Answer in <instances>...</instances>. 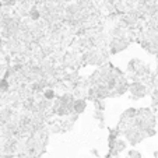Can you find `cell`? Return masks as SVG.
I'll list each match as a JSON object with an SVG mask.
<instances>
[{
  "instance_id": "cell-1",
  "label": "cell",
  "mask_w": 158,
  "mask_h": 158,
  "mask_svg": "<svg viewBox=\"0 0 158 158\" xmlns=\"http://www.w3.org/2000/svg\"><path fill=\"white\" fill-rule=\"evenodd\" d=\"M73 105H74L73 97L64 94V95L60 97V98L57 99V102L55 104V112H56L59 116L70 115V112H73Z\"/></svg>"
},
{
  "instance_id": "cell-2",
  "label": "cell",
  "mask_w": 158,
  "mask_h": 158,
  "mask_svg": "<svg viewBox=\"0 0 158 158\" xmlns=\"http://www.w3.org/2000/svg\"><path fill=\"white\" fill-rule=\"evenodd\" d=\"M129 42L125 41L123 38H120V36H118V38H115L114 41H112V44H110V51L114 52V53H118V52L120 51H125L126 48H127Z\"/></svg>"
},
{
  "instance_id": "cell-3",
  "label": "cell",
  "mask_w": 158,
  "mask_h": 158,
  "mask_svg": "<svg viewBox=\"0 0 158 158\" xmlns=\"http://www.w3.org/2000/svg\"><path fill=\"white\" fill-rule=\"evenodd\" d=\"M130 91H131V94H133V97L134 98H141V97H144L147 94V89H146V87L143 85L141 83H134V85L130 88Z\"/></svg>"
},
{
  "instance_id": "cell-4",
  "label": "cell",
  "mask_w": 158,
  "mask_h": 158,
  "mask_svg": "<svg viewBox=\"0 0 158 158\" xmlns=\"http://www.w3.org/2000/svg\"><path fill=\"white\" fill-rule=\"evenodd\" d=\"M87 104L84 99H76L74 101V105H73V112H74L76 115H80L84 112V109H85Z\"/></svg>"
},
{
  "instance_id": "cell-5",
  "label": "cell",
  "mask_w": 158,
  "mask_h": 158,
  "mask_svg": "<svg viewBox=\"0 0 158 158\" xmlns=\"http://www.w3.org/2000/svg\"><path fill=\"white\" fill-rule=\"evenodd\" d=\"M53 97H55V93L52 89H46V91H45V98L46 99H52Z\"/></svg>"
},
{
  "instance_id": "cell-6",
  "label": "cell",
  "mask_w": 158,
  "mask_h": 158,
  "mask_svg": "<svg viewBox=\"0 0 158 158\" xmlns=\"http://www.w3.org/2000/svg\"><path fill=\"white\" fill-rule=\"evenodd\" d=\"M129 158H141V155H140V152H139V151L133 150V151L129 152Z\"/></svg>"
}]
</instances>
